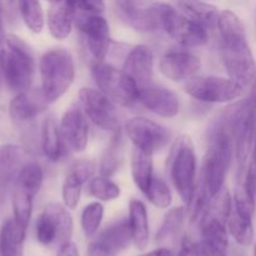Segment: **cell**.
<instances>
[{
    "mask_svg": "<svg viewBox=\"0 0 256 256\" xmlns=\"http://www.w3.org/2000/svg\"><path fill=\"white\" fill-rule=\"evenodd\" d=\"M88 194L90 196L95 198L99 202H112L116 200L122 194L119 185L115 184L114 182L108 176H95L88 182Z\"/></svg>",
    "mask_w": 256,
    "mask_h": 256,
    "instance_id": "33",
    "label": "cell"
},
{
    "mask_svg": "<svg viewBox=\"0 0 256 256\" xmlns=\"http://www.w3.org/2000/svg\"><path fill=\"white\" fill-rule=\"evenodd\" d=\"M132 242L129 220H120L102 230L89 245L88 256H116Z\"/></svg>",
    "mask_w": 256,
    "mask_h": 256,
    "instance_id": "14",
    "label": "cell"
},
{
    "mask_svg": "<svg viewBox=\"0 0 256 256\" xmlns=\"http://www.w3.org/2000/svg\"><path fill=\"white\" fill-rule=\"evenodd\" d=\"M234 140L225 129L215 132L206 150L202 169V184L210 196H215L225 188L228 172L232 164Z\"/></svg>",
    "mask_w": 256,
    "mask_h": 256,
    "instance_id": "4",
    "label": "cell"
},
{
    "mask_svg": "<svg viewBox=\"0 0 256 256\" xmlns=\"http://www.w3.org/2000/svg\"><path fill=\"white\" fill-rule=\"evenodd\" d=\"M159 24L168 35L186 48L202 46L208 42V29L194 22L172 5L165 2L154 4Z\"/></svg>",
    "mask_w": 256,
    "mask_h": 256,
    "instance_id": "7",
    "label": "cell"
},
{
    "mask_svg": "<svg viewBox=\"0 0 256 256\" xmlns=\"http://www.w3.org/2000/svg\"><path fill=\"white\" fill-rule=\"evenodd\" d=\"M178 256H199V245L190 238L185 236L182 242L180 252Z\"/></svg>",
    "mask_w": 256,
    "mask_h": 256,
    "instance_id": "39",
    "label": "cell"
},
{
    "mask_svg": "<svg viewBox=\"0 0 256 256\" xmlns=\"http://www.w3.org/2000/svg\"><path fill=\"white\" fill-rule=\"evenodd\" d=\"M202 66L196 55L189 52H170L162 58L160 72L172 82H184L194 78Z\"/></svg>",
    "mask_w": 256,
    "mask_h": 256,
    "instance_id": "16",
    "label": "cell"
},
{
    "mask_svg": "<svg viewBox=\"0 0 256 256\" xmlns=\"http://www.w3.org/2000/svg\"><path fill=\"white\" fill-rule=\"evenodd\" d=\"M129 224L132 242L139 250L146 249L149 244V218L145 205L140 200H132L129 204Z\"/></svg>",
    "mask_w": 256,
    "mask_h": 256,
    "instance_id": "22",
    "label": "cell"
},
{
    "mask_svg": "<svg viewBox=\"0 0 256 256\" xmlns=\"http://www.w3.org/2000/svg\"><path fill=\"white\" fill-rule=\"evenodd\" d=\"M92 74L100 92L114 104L129 108L139 102V85L122 69L96 62L92 65Z\"/></svg>",
    "mask_w": 256,
    "mask_h": 256,
    "instance_id": "5",
    "label": "cell"
},
{
    "mask_svg": "<svg viewBox=\"0 0 256 256\" xmlns=\"http://www.w3.org/2000/svg\"><path fill=\"white\" fill-rule=\"evenodd\" d=\"M60 134L68 149L72 152H82L89 140V124L86 115L78 108L68 110L60 122Z\"/></svg>",
    "mask_w": 256,
    "mask_h": 256,
    "instance_id": "15",
    "label": "cell"
},
{
    "mask_svg": "<svg viewBox=\"0 0 256 256\" xmlns=\"http://www.w3.org/2000/svg\"><path fill=\"white\" fill-rule=\"evenodd\" d=\"M44 110V105L36 98L32 96L28 92H18L9 104L10 118L16 124H24L34 120Z\"/></svg>",
    "mask_w": 256,
    "mask_h": 256,
    "instance_id": "25",
    "label": "cell"
},
{
    "mask_svg": "<svg viewBox=\"0 0 256 256\" xmlns=\"http://www.w3.org/2000/svg\"><path fill=\"white\" fill-rule=\"evenodd\" d=\"M188 210L184 206H176L170 209L165 215L162 224L156 234V242H166L174 238L182 228L186 218Z\"/></svg>",
    "mask_w": 256,
    "mask_h": 256,
    "instance_id": "34",
    "label": "cell"
},
{
    "mask_svg": "<svg viewBox=\"0 0 256 256\" xmlns=\"http://www.w3.org/2000/svg\"><path fill=\"white\" fill-rule=\"evenodd\" d=\"M150 202L159 209H168L172 202V195L166 182L160 178H152L149 189L145 192Z\"/></svg>",
    "mask_w": 256,
    "mask_h": 256,
    "instance_id": "36",
    "label": "cell"
},
{
    "mask_svg": "<svg viewBox=\"0 0 256 256\" xmlns=\"http://www.w3.org/2000/svg\"><path fill=\"white\" fill-rule=\"evenodd\" d=\"M179 10L206 29L216 28L220 12L214 5L199 0H182L179 2Z\"/></svg>",
    "mask_w": 256,
    "mask_h": 256,
    "instance_id": "26",
    "label": "cell"
},
{
    "mask_svg": "<svg viewBox=\"0 0 256 256\" xmlns=\"http://www.w3.org/2000/svg\"><path fill=\"white\" fill-rule=\"evenodd\" d=\"M199 256H226L229 249L226 222L218 218H206L202 222Z\"/></svg>",
    "mask_w": 256,
    "mask_h": 256,
    "instance_id": "17",
    "label": "cell"
},
{
    "mask_svg": "<svg viewBox=\"0 0 256 256\" xmlns=\"http://www.w3.org/2000/svg\"><path fill=\"white\" fill-rule=\"evenodd\" d=\"M122 160V130H118L114 132L112 142H110L109 146L105 150L104 155L102 158V162H100V174L102 176L110 178L114 175L118 170L120 169Z\"/></svg>",
    "mask_w": 256,
    "mask_h": 256,
    "instance_id": "30",
    "label": "cell"
},
{
    "mask_svg": "<svg viewBox=\"0 0 256 256\" xmlns=\"http://www.w3.org/2000/svg\"><path fill=\"white\" fill-rule=\"evenodd\" d=\"M79 98L86 118L98 128L105 132H112V134L120 129L119 116L114 102L100 90L82 88L79 92Z\"/></svg>",
    "mask_w": 256,
    "mask_h": 256,
    "instance_id": "13",
    "label": "cell"
},
{
    "mask_svg": "<svg viewBox=\"0 0 256 256\" xmlns=\"http://www.w3.org/2000/svg\"><path fill=\"white\" fill-rule=\"evenodd\" d=\"M230 129L239 170L242 174L246 169L256 132V104L249 98L236 104L230 119Z\"/></svg>",
    "mask_w": 256,
    "mask_h": 256,
    "instance_id": "8",
    "label": "cell"
},
{
    "mask_svg": "<svg viewBox=\"0 0 256 256\" xmlns=\"http://www.w3.org/2000/svg\"><path fill=\"white\" fill-rule=\"evenodd\" d=\"M36 239L44 246L70 242L72 234V219L68 208L59 202H52L39 215L35 224Z\"/></svg>",
    "mask_w": 256,
    "mask_h": 256,
    "instance_id": "10",
    "label": "cell"
},
{
    "mask_svg": "<svg viewBox=\"0 0 256 256\" xmlns=\"http://www.w3.org/2000/svg\"><path fill=\"white\" fill-rule=\"evenodd\" d=\"M122 70L135 80L139 88L152 84L154 75V55L146 45H136L130 50Z\"/></svg>",
    "mask_w": 256,
    "mask_h": 256,
    "instance_id": "20",
    "label": "cell"
},
{
    "mask_svg": "<svg viewBox=\"0 0 256 256\" xmlns=\"http://www.w3.org/2000/svg\"><path fill=\"white\" fill-rule=\"evenodd\" d=\"M32 200L34 195L15 186L12 194V212H14V219L24 228H28L32 218Z\"/></svg>",
    "mask_w": 256,
    "mask_h": 256,
    "instance_id": "35",
    "label": "cell"
},
{
    "mask_svg": "<svg viewBox=\"0 0 256 256\" xmlns=\"http://www.w3.org/2000/svg\"><path fill=\"white\" fill-rule=\"evenodd\" d=\"M246 170L252 174V176L254 178L255 184H256V132H255V138H254V144H252V162H250L249 166H248Z\"/></svg>",
    "mask_w": 256,
    "mask_h": 256,
    "instance_id": "41",
    "label": "cell"
},
{
    "mask_svg": "<svg viewBox=\"0 0 256 256\" xmlns=\"http://www.w3.org/2000/svg\"><path fill=\"white\" fill-rule=\"evenodd\" d=\"M62 134L54 118H46L42 126V149L49 162H59L62 155Z\"/></svg>",
    "mask_w": 256,
    "mask_h": 256,
    "instance_id": "28",
    "label": "cell"
},
{
    "mask_svg": "<svg viewBox=\"0 0 256 256\" xmlns=\"http://www.w3.org/2000/svg\"><path fill=\"white\" fill-rule=\"evenodd\" d=\"M26 228L16 220H6L0 229V256H22Z\"/></svg>",
    "mask_w": 256,
    "mask_h": 256,
    "instance_id": "24",
    "label": "cell"
},
{
    "mask_svg": "<svg viewBox=\"0 0 256 256\" xmlns=\"http://www.w3.org/2000/svg\"><path fill=\"white\" fill-rule=\"evenodd\" d=\"M118 2V6H119V9H122V8H126L129 6V5L132 4V0H116Z\"/></svg>",
    "mask_w": 256,
    "mask_h": 256,
    "instance_id": "44",
    "label": "cell"
},
{
    "mask_svg": "<svg viewBox=\"0 0 256 256\" xmlns=\"http://www.w3.org/2000/svg\"><path fill=\"white\" fill-rule=\"evenodd\" d=\"M74 24L84 36L90 54L96 62H102L110 48V28L102 14L76 12Z\"/></svg>",
    "mask_w": 256,
    "mask_h": 256,
    "instance_id": "12",
    "label": "cell"
},
{
    "mask_svg": "<svg viewBox=\"0 0 256 256\" xmlns=\"http://www.w3.org/2000/svg\"><path fill=\"white\" fill-rule=\"evenodd\" d=\"M249 98L252 102H254L256 104V78L254 79V82H252V90H250L249 92Z\"/></svg>",
    "mask_w": 256,
    "mask_h": 256,
    "instance_id": "43",
    "label": "cell"
},
{
    "mask_svg": "<svg viewBox=\"0 0 256 256\" xmlns=\"http://www.w3.org/2000/svg\"><path fill=\"white\" fill-rule=\"evenodd\" d=\"M170 178L175 189L186 204L192 202L196 190V155L189 136L176 140L170 154Z\"/></svg>",
    "mask_w": 256,
    "mask_h": 256,
    "instance_id": "6",
    "label": "cell"
},
{
    "mask_svg": "<svg viewBox=\"0 0 256 256\" xmlns=\"http://www.w3.org/2000/svg\"><path fill=\"white\" fill-rule=\"evenodd\" d=\"M138 256H172V250L168 249V248H159V249H155L152 250V252H145V254Z\"/></svg>",
    "mask_w": 256,
    "mask_h": 256,
    "instance_id": "42",
    "label": "cell"
},
{
    "mask_svg": "<svg viewBox=\"0 0 256 256\" xmlns=\"http://www.w3.org/2000/svg\"><path fill=\"white\" fill-rule=\"evenodd\" d=\"M152 166H154V164H152V154L134 148L132 155V182L144 195L149 189L152 178H154Z\"/></svg>",
    "mask_w": 256,
    "mask_h": 256,
    "instance_id": "27",
    "label": "cell"
},
{
    "mask_svg": "<svg viewBox=\"0 0 256 256\" xmlns=\"http://www.w3.org/2000/svg\"><path fill=\"white\" fill-rule=\"evenodd\" d=\"M229 232L238 244L242 246H249L254 240V225L252 216L242 214L232 206L229 218L226 220Z\"/></svg>",
    "mask_w": 256,
    "mask_h": 256,
    "instance_id": "29",
    "label": "cell"
},
{
    "mask_svg": "<svg viewBox=\"0 0 256 256\" xmlns=\"http://www.w3.org/2000/svg\"><path fill=\"white\" fill-rule=\"evenodd\" d=\"M254 256H256V244H255V248H254Z\"/></svg>",
    "mask_w": 256,
    "mask_h": 256,
    "instance_id": "47",
    "label": "cell"
},
{
    "mask_svg": "<svg viewBox=\"0 0 256 256\" xmlns=\"http://www.w3.org/2000/svg\"><path fill=\"white\" fill-rule=\"evenodd\" d=\"M0 32H2V0H0Z\"/></svg>",
    "mask_w": 256,
    "mask_h": 256,
    "instance_id": "45",
    "label": "cell"
},
{
    "mask_svg": "<svg viewBox=\"0 0 256 256\" xmlns=\"http://www.w3.org/2000/svg\"><path fill=\"white\" fill-rule=\"evenodd\" d=\"M104 218V206L102 202H90L82 212V228L86 236H92L99 230Z\"/></svg>",
    "mask_w": 256,
    "mask_h": 256,
    "instance_id": "37",
    "label": "cell"
},
{
    "mask_svg": "<svg viewBox=\"0 0 256 256\" xmlns=\"http://www.w3.org/2000/svg\"><path fill=\"white\" fill-rule=\"evenodd\" d=\"M125 132L135 148L150 154L164 149L170 140V132L166 128L144 116L128 120Z\"/></svg>",
    "mask_w": 256,
    "mask_h": 256,
    "instance_id": "11",
    "label": "cell"
},
{
    "mask_svg": "<svg viewBox=\"0 0 256 256\" xmlns=\"http://www.w3.org/2000/svg\"><path fill=\"white\" fill-rule=\"evenodd\" d=\"M20 15L28 29L34 34H40L44 28V12L39 0H18Z\"/></svg>",
    "mask_w": 256,
    "mask_h": 256,
    "instance_id": "32",
    "label": "cell"
},
{
    "mask_svg": "<svg viewBox=\"0 0 256 256\" xmlns=\"http://www.w3.org/2000/svg\"><path fill=\"white\" fill-rule=\"evenodd\" d=\"M58 256H79V252H78V248L74 242H68L60 246Z\"/></svg>",
    "mask_w": 256,
    "mask_h": 256,
    "instance_id": "40",
    "label": "cell"
},
{
    "mask_svg": "<svg viewBox=\"0 0 256 256\" xmlns=\"http://www.w3.org/2000/svg\"><path fill=\"white\" fill-rule=\"evenodd\" d=\"M48 2H50L52 4H55V2H62V0H48Z\"/></svg>",
    "mask_w": 256,
    "mask_h": 256,
    "instance_id": "46",
    "label": "cell"
},
{
    "mask_svg": "<svg viewBox=\"0 0 256 256\" xmlns=\"http://www.w3.org/2000/svg\"><path fill=\"white\" fill-rule=\"evenodd\" d=\"M95 164L92 160L82 159L74 162L62 182V202L68 209H75L80 202L82 186L92 178Z\"/></svg>",
    "mask_w": 256,
    "mask_h": 256,
    "instance_id": "19",
    "label": "cell"
},
{
    "mask_svg": "<svg viewBox=\"0 0 256 256\" xmlns=\"http://www.w3.org/2000/svg\"><path fill=\"white\" fill-rule=\"evenodd\" d=\"M66 4L76 12H88V14H102L105 10L104 0H65Z\"/></svg>",
    "mask_w": 256,
    "mask_h": 256,
    "instance_id": "38",
    "label": "cell"
},
{
    "mask_svg": "<svg viewBox=\"0 0 256 256\" xmlns=\"http://www.w3.org/2000/svg\"><path fill=\"white\" fill-rule=\"evenodd\" d=\"M24 150L14 144L0 145V195L5 194L15 182L24 164Z\"/></svg>",
    "mask_w": 256,
    "mask_h": 256,
    "instance_id": "21",
    "label": "cell"
},
{
    "mask_svg": "<svg viewBox=\"0 0 256 256\" xmlns=\"http://www.w3.org/2000/svg\"><path fill=\"white\" fill-rule=\"evenodd\" d=\"M42 179H44V174L40 165L32 162L22 165L14 184L15 186L24 189L25 192L35 196L42 188Z\"/></svg>",
    "mask_w": 256,
    "mask_h": 256,
    "instance_id": "31",
    "label": "cell"
},
{
    "mask_svg": "<svg viewBox=\"0 0 256 256\" xmlns=\"http://www.w3.org/2000/svg\"><path fill=\"white\" fill-rule=\"evenodd\" d=\"M0 69L2 79L12 92H28L32 86L34 58L29 46L15 35L5 38L0 52Z\"/></svg>",
    "mask_w": 256,
    "mask_h": 256,
    "instance_id": "3",
    "label": "cell"
},
{
    "mask_svg": "<svg viewBox=\"0 0 256 256\" xmlns=\"http://www.w3.org/2000/svg\"><path fill=\"white\" fill-rule=\"evenodd\" d=\"M75 78V65L70 52L55 48L40 59L42 96L45 102H55L72 86Z\"/></svg>",
    "mask_w": 256,
    "mask_h": 256,
    "instance_id": "2",
    "label": "cell"
},
{
    "mask_svg": "<svg viewBox=\"0 0 256 256\" xmlns=\"http://www.w3.org/2000/svg\"><path fill=\"white\" fill-rule=\"evenodd\" d=\"M139 102L154 114L162 118H174L180 112V102L170 89L156 85L140 88Z\"/></svg>",
    "mask_w": 256,
    "mask_h": 256,
    "instance_id": "18",
    "label": "cell"
},
{
    "mask_svg": "<svg viewBox=\"0 0 256 256\" xmlns=\"http://www.w3.org/2000/svg\"><path fill=\"white\" fill-rule=\"evenodd\" d=\"M185 92L194 99L204 102H230L244 95L245 88L230 78L194 76L185 84Z\"/></svg>",
    "mask_w": 256,
    "mask_h": 256,
    "instance_id": "9",
    "label": "cell"
},
{
    "mask_svg": "<svg viewBox=\"0 0 256 256\" xmlns=\"http://www.w3.org/2000/svg\"><path fill=\"white\" fill-rule=\"evenodd\" d=\"M74 15L75 12L65 0L52 4L48 12V28L54 39L64 40L69 36L74 24Z\"/></svg>",
    "mask_w": 256,
    "mask_h": 256,
    "instance_id": "23",
    "label": "cell"
},
{
    "mask_svg": "<svg viewBox=\"0 0 256 256\" xmlns=\"http://www.w3.org/2000/svg\"><path fill=\"white\" fill-rule=\"evenodd\" d=\"M216 28L225 72L230 79L246 88L256 78V62L244 24L234 12L224 10L220 12Z\"/></svg>",
    "mask_w": 256,
    "mask_h": 256,
    "instance_id": "1",
    "label": "cell"
}]
</instances>
